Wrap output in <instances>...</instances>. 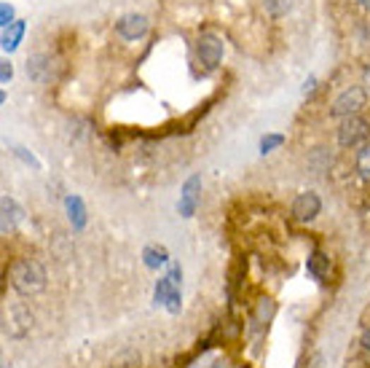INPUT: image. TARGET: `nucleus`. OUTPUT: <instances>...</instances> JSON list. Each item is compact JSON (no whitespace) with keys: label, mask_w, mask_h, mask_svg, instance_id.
<instances>
[{"label":"nucleus","mask_w":370,"mask_h":368,"mask_svg":"<svg viewBox=\"0 0 370 368\" xmlns=\"http://www.w3.org/2000/svg\"><path fill=\"white\" fill-rule=\"evenodd\" d=\"M8 280H11L13 290L19 296H35V293H40L46 287L49 274H46V266L38 259L25 256V259H16L8 266Z\"/></svg>","instance_id":"nucleus-1"},{"label":"nucleus","mask_w":370,"mask_h":368,"mask_svg":"<svg viewBox=\"0 0 370 368\" xmlns=\"http://www.w3.org/2000/svg\"><path fill=\"white\" fill-rule=\"evenodd\" d=\"M335 143L344 150H359L365 143H370V121L362 113L341 119L338 129H335Z\"/></svg>","instance_id":"nucleus-2"},{"label":"nucleus","mask_w":370,"mask_h":368,"mask_svg":"<svg viewBox=\"0 0 370 368\" xmlns=\"http://www.w3.org/2000/svg\"><path fill=\"white\" fill-rule=\"evenodd\" d=\"M365 105H368V89L359 86V83H352V86H346L344 92L333 100L328 113H330V119H338V121H341V119H349V116L362 113Z\"/></svg>","instance_id":"nucleus-3"},{"label":"nucleus","mask_w":370,"mask_h":368,"mask_svg":"<svg viewBox=\"0 0 370 368\" xmlns=\"http://www.w3.org/2000/svg\"><path fill=\"white\" fill-rule=\"evenodd\" d=\"M223 54H225V43L220 35H215V32H201L196 38V59H198V65L204 68V73H215V70L220 68Z\"/></svg>","instance_id":"nucleus-4"},{"label":"nucleus","mask_w":370,"mask_h":368,"mask_svg":"<svg viewBox=\"0 0 370 368\" xmlns=\"http://www.w3.org/2000/svg\"><path fill=\"white\" fill-rule=\"evenodd\" d=\"M113 30H116V35H119L121 41H143L148 32H150V22H148L145 14L132 11V14L119 16Z\"/></svg>","instance_id":"nucleus-5"},{"label":"nucleus","mask_w":370,"mask_h":368,"mask_svg":"<svg viewBox=\"0 0 370 368\" xmlns=\"http://www.w3.org/2000/svg\"><path fill=\"white\" fill-rule=\"evenodd\" d=\"M3 320H6V333L11 336V339H25L27 333H30V328H32V312L27 309L25 304H11L6 314H3Z\"/></svg>","instance_id":"nucleus-6"},{"label":"nucleus","mask_w":370,"mask_h":368,"mask_svg":"<svg viewBox=\"0 0 370 368\" xmlns=\"http://www.w3.org/2000/svg\"><path fill=\"white\" fill-rule=\"evenodd\" d=\"M290 213L298 223H311V220H317V215L322 213V199H319V194L317 191H301L295 199H292Z\"/></svg>","instance_id":"nucleus-7"},{"label":"nucleus","mask_w":370,"mask_h":368,"mask_svg":"<svg viewBox=\"0 0 370 368\" xmlns=\"http://www.w3.org/2000/svg\"><path fill=\"white\" fill-rule=\"evenodd\" d=\"M25 70H27V78L35 83H52L54 78V59L52 54H30L25 62Z\"/></svg>","instance_id":"nucleus-8"},{"label":"nucleus","mask_w":370,"mask_h":368,"mask_svg":"<svg viewBox=\"0 0 370 368\" xmlns=\"http://www.w3.org/2000/svg\"><path fill=\"white\" fill-rule=\"evenodd\" d=\"M306 272H309V277H311L314 283L328 285L333 274V259L328 253H322V250H311L309 259H306Z\"/></svg>","instance_id":"nucleus-9"},{"label":"nucleus","mask_w":370,"mask_h":368,"mask_svg":"<svg viewBox=\"0 0 370 368\" xmlns=\"http://www.w3.org/2000/svg\"><path fill=\"white\" fill-rule=\"evenodd\" d=\"M198 191H201V175H191L185 180L180 202H177V210H180L183 218H193V215H196V207H198V202H201Z\"/></svg>","instance_id":"nucleus-10"},{"label":"nucleus","mask_w":370,"mask_h":368,"mask_svg":"<svg viewBox=\"0 0 370 368\" xmlns=\"http://www.w3.org/2000/svg\"><path fill=\"white\" fill-rule=\"evenodd\" d=\"M0 215H3V226H0V229H3V234H6V237H8V234L16 229V223L22 220V215H25V213H22V207L16 205V199L6 194V196L0 199Z\"/></svg>","instance_id":"nucleus-11"},{"label":"nucleus","mask_w":370,"mask_h":368,"mask_svg":"<svg viewBox=\"0 0 370 368\" xmlns=\"http://www.w3.org/2000/svg\"><path fill=\"white\" fill-rule=\"evenodd\" d=\"M306 167H309V172H314V175H325V172H330L333 167V153L328 146H317V148L309 150V156H306Z\"/></svg>","instance_id":"nucleus-12"},{"label":"nucleus","mask_w":370,"mask_h":368,"mask_svg":"<svg viewBox=\"0 0 370 368\" xmlns=\"http://www.w3.org/2000/svg\"><path fill=\"white\" fill-rule=\"evenodd\" d=\"M65 207H67V218H70V223H73V229L80 232V229L86 226V220H89L86 207H83V199H80L78 194H70V196L65 199Z\"/></svg>","instance_id":"nucleus-13"},{"label":"nucleus","mask_w":370,"mask_h":368,"mask_svg":"<svg viewBox=\"0 0 370 368\" xmlns=\"http://www.w3.org/2000/svg\"><path fill=\"white\" fill-rule=\"evenodd\" d=\"M274 314H277V304L271 299H261L258 301V307L252 309V317H250V323H252V328H268V323L274 320Z\"/></svg>","instance_id":"nucleus-14"},{"label":"nucleus","mask_w":370,"mask_h":368,"mask_svg":"<svg viewBox=\"0 0 370 368\" xmlns=\"http://www.w3.org/2000/svg\"><path fill=\"white\" fill-rule=\"evenodd\" d=\"M292 0H261V8L268 19H285L292 11Z\"/></svg>","instance_id":"nucleus-15"},{"label":"nucleus","mask_w":370,"mask_h":368,"mask_svg":"<svg viewBox=\"0 0 370 368\" xmlns=\"http://www.w3.org/2000/svg\"><path fill=\"white\" fill-rule=\"evenodd\" d=\"M22 35H25V22L22 19H16L11 28H3V38H0L3 52H13L19 46V41H22Z\"/></svg>","instance_id":"nucleus-16"},{"label":"nucleus","mask_w":370,"mask_h":368,"mask_svg":"<svg viewBox=\"0 0 370 368\" xmlns=\"http://www.w3.org/2000/svg\"><path fill=\"white\" fill-rule=\"evenodd\" d=\"M143 259H145V266H148V269H159V266H164V263L169 261V253H167L164 247L148 245L145 250H143Z\"/></svg>","instance_id":"nucleus-17"},{"label":"nucleus","mask_w":370,"mask_h":368,"mask_svg":"<svg viewBox=\"0 0 370 368\" xmlns=\"http://www.w3.org/2000/svg\"><path fill=\"white\" fill-rule=\"evenodd\" d=\"M354 172H357L365 183H370V143H365L354 156Z\"/></svg>","instance_id":"nucleus-18"},{"label":"nucleus","mask_w":370,"mask_h":368,"mask_svg":"<svg viewBox=\"0 0 370 368\" xmlns=\"http://www.w3.org/2000/svg\"><path fill=\"white\" fill-rule=\"evenodd\" d=\"M279 146H285V135H279V132H271V135L261 137V153H271L274 148H279Z\"/></svg>","instance_id":"nucleus-19"},{"label":"nucleus","mask_w":370,"mask_h":368,"mask_svg":"<svg viewBox=\"0 0 370 368\" xmlns=\"http://www.w3.org/2000/svg\"><path fill=\"white\" fill-rule=\"evenodd\" d=\"M13 14H16V11H13V6L3 3V6H0V28H11L13 22H16Z\"/></svg>","instance_id":"nucleus-20"},{"label":"nucleus","mask_w":370,"mask_h":368,"mask_svg":"<svg viewBox=\"0 0 370 368\" xmlns=\"http://www.w3.org/2000/svg\"><path fill=\"white\" fill-rule=\"evenodd\" d=\"M11 76H13V68H11V62H8V59H3V62H0V83H3V86H6V83L11 81Z\"/></svg>","instance_id":"nucleus-21"},{"label":"nucleus","mask_w":370,"mask_h":368,"mask_svg":"<svg viewBox=\"0 0 370 368\" xmlns=\"http://www.w3.org/2000/svg\"><path fill=\"white\" fill-rule=\"evenodd\" d=\"M359 347H362L365 352H370V326L362 331V336H359Z\"/></svg>","instance_id":"nucleus-22"},{"label":"nucleus","mask_w":370,"mask_h":368,"mask_svg":"<svg viewBox=\"0 0 370 368\" xmlns=\"http://www.w3.org/2000/svg\"><path fill=\"white\" fill-rule=\"evenodd\" d=\"M314 89H317V78H314V76H311V78H309V81L304 83V95H311V92H314Z\"/></svg>","instance_id":"nucleus-23"},{"label":"nucleus","mask_w":370,"mask_h":368,"mask_svg":"<svg viewBox=\"0 0 370 368\" xmlns=\"http://www.w3.org/2000/svg\"><path fill=\"white\" fill-rule=\"evenodd\" d=\"M362 78H365V86L370 89V62L365 65V70H362Z\"/></svg>","instance_id":"nucleus-24"},{"label":"nucleus","mask_w":370,"mask_h":368,"mask_svg":"<svg viewBox=\"0 0 370 368\" xmlns=\"http://www.w3.org/2000/svg\"><path fill=\"white\" fill-rule=\"evenodd\" d=\"M357 3H359V8H365V11L370 14V0H357Z\"/></svg>","instance_id":"nucleus-25"}]
</instances>
